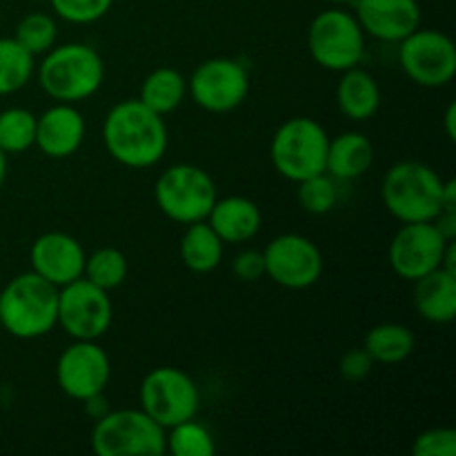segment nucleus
Instances as JSON below:
<instances>
[{"mask_svg":"<svg viewBox=\"0 0 456 456\" xmlns=\"http://www.w3.org/2000/svg\"><path fill=\"white\" fill-rule=\"evenodd\" d=\"M102 142L107 154L123 167H154L165 159L169 147L165 116L151 111L138 98H125L107 111Z\"/></svg>","mask_w":456,"mask_h":456,"instance_id":"obj_1","label":"nucleus"},{"mask_svg":"<svg viewBox=\"0 0 456 456\" xmlns=\"http://www.w3.org/2000/svg\"><path fill=\"white\" fill-rule=\"evenodd\" d=\"M38 85L56 102H83L92 98L105 80L102 56L85 43L53 45L36 67Z\"/></svg>","mask_w":456,"mask_h":456,"instance_id":"obj_2","label":"nucleus"},{"mask_svg":"<svg viewBox=\"0 0 456 456\" xmlns=\"http://www.w3.org/2000/svg\"><path fill=\"white\" fill-rule=\"evenodd\" d=\"M0 325L20 341L43 338L58 325V288L36 272L18 274L0 289Z\"/></svg>","mask_w":456,"mask_h":456,"instance_id":"obj_3","label":"nucleus"},{"mask_svg":"<svg viewBox=\"0 0 456 456\" xmlns=\"http://www.w3.org/2000/svg\"><path fill=\"white\" fill-rule=\"evenodd\" d=\"M381 199L399 223L435 221L444 209V178L430 165L401 160L383 176Z\"/></svg>","mask_w":456,"mask_h":456,"instance_id":"obj_4","label":"nucleus"},{"mask_svg":"<svg viewBox=\"0 0 456 456\" xmlns=\"http://www.w3.org/2000/svg\"><path fill=\"white\" fill-rule=\"evenodd\" d=\"M330 134L310 116H294L279 125L270 142V160L285 181H305L325 172Z\"/></svg>","mask_w":456,"mask_h":456,"instance_id":"obj_5","label":"nucleus"},{"mask_svg":"<svg viewBox=\"0 0 456 456\" xmlns=\"http://www.w3.org/2000/svg\"><path fill=\"white\" fill-rule=\"evenodd\" d=\"M94 454L98 456H163L165 428L141 408L110 410L94 421L89 436Z\"/></svg>","mask_w":456,"mask_h":456,"instance_id":"obj_6","label":"nucleus"},{"mask_svg":"<svg viewBox=\"0 0 456 456\" xmlns=\"http://www.w3.org/2000/svg\"><path fill=\"white\" fill-rule=\"evenodd\" d=\"M216 199V183L199 165H172L154 183L159 209L169 221L181 225L205 221Z\"/></svg>","mask_w":456,"mask_h":456,"instance_id":"obj_7","label":"nucleus"},{"mask_svg":"<svg viewBox=\"0 0 456 456\" xmlns=\"http://www.w3.org/2000/svg\"><path fill=\"white\" fill-rule=\"evenodd\" d=\"M307 49L319 67L346 71L359 67L365 56V31L346 7H332L316 13L307 29Z\"/></svg>","mask_w":456,"mask_h":456,"instance_id":"obj_8","label":"nucleus"},{"mask_svg":"<svg viewBox=\"0 0 456 456\" xmlns=\"http://www.w3.org/2000/svg\"><path fill=\"white\" fill-rule=\"evenodd\" d=\"M142 412L150 414L160 428L196 419L200 408V392L194 379L181 368L160 365L145 374L138 390Z\"/></svg>","mask_w":456,"mask_h":456,"instance_id":"obj_9","label":"nucleus"},{"mask_svg":"<svg viewBox=\"0 0 456 456\" xmlns=\"http://www.w3.org/2000/svg\"><path fill=\"white\" fill-rule=\"evenodd\" d=\"M114 319L110 292L87 279H76L58 288V325L74 341H98Z\"/></svg>","mask_w":456,"mask_h":456,"instance_id":"obj_10","label":"nucleus"},{"mask_svg":"<svg viewBox=\"0 0 456 456\" xmlns=\"http://www.w3.org/2000/svg\"><path fill=\"white\" fill-rule=\"evenodd\" d=\"M399 62L419 87H445L456 76L454 40L444 31L419 27L399 43Z\"/></svg>","mask_w":456,"mask_h":456,"instance_id":"obj_11","label":"nucleus"},{"mask_svg":"<svg viewBox=\"0 0 456 456\" xmlns=\"http://www.w3.org/2000/svg\"><path fill=\"white\" fill-rule=\"evenodd\" d=\"M187 94L200 110L227 114L245 102L249 94V74L234 58L203 61L187 80Z\"/></svg>","mask_w":456,"mask_h":456,"instance_id":"obj_12","label":"nucleus"},{"mask_svg":"<svg viewBox=\"0 0 456 456\" xmlns=\"http://www.w3.org/2000/svg\"><path fill=\"white\" fill-rule=\"evenodd\" d=\"M265 276L285 289H307L323 274L319 245L303 234H281L263 249Z\"/></svg>","mask_w":456,"mask_h":456,"instance_id":"obj_13","label":"nucleus"},{"mask_svg":"<svg viewBox=\"0 0 456 456\" xmlns=\"http://www.w3.org/2000/svg\"><path fill=\"white\" fill-rule=\"evenodd\" d=\"M448 239L436 230L432 221L403 223L392 239L387 258L390 267L399 279L419 281L421 276L439 270Z\"/></svg>","mask_w":456,"mask_h":456,"instance_id":"obj_14","label":"nucleus"},{"mask_svg":"<svg viewBox=\"0 0 456 456\" xmlns=\"http://www.w3.org/2000/svg\"><path fill=\"white\" fill-rule=\"evenodd\" d=\"M111 377V361L98 341H74L56 361V383L65 396L87 401L102 395Z\"/></svg>","mask_w":456,"mask_h":456,"instance_id":"obj_15","label":"nucleus"},{"mask_svg":"<svg viewBox=\"0 0 456 456\" xmlns=\"http://www.w3.org/2000/svg\"><path fill=\"white\" fill-rule=\"evenodd\" d=\"M85 258L87 254L80 240L65 232H45L31 243L29 249L31 272L43 276L56 288H62L83 276Z\"/></svg>","mask_w":456,"mask_h":456,"instance_id":"obj_16","label":"nucleus"},{"mask_svg":"<svg viewBox=\"0 0 456 456\" xmlns=\"http://www.w3.org/2000/svg\"><path fill=\"white\" fill-rule=\"evenodd\" d=\"M352 7L365 36L383 43H401L421 27V4L417 0H356Z\"/></svg>","mask_w":456,"mask_h":456,"instance_id":"obj_17","label":"nucleus"},{"mask_svg":"<svg viewBox=\"0 0 456 456\" xmlns=\"http://www.w3.org/2000/svg\"><path fill=\"white\" fill-rule=\"evenodd\" d=\"M85 116L69 102H56L36 116V142L47 159L62 160L74 156L85 142Z\"/></svg>","mask_w":456,"mask_h":456,"instance_id":"obj_18","label":"nucleus"},{"mask_svg":"<svg viewBox=\"0 0 456 456\" xmlns=\"http://www.w3.org/2000/svg\"><path fill=\"white\" fill-rule=\"evenodd\" d=\"M208 225L218 234L223 243H248L261 232V208L248 196H225L216 199L208 214Z\"/></svg>","mask_w":456,"mask_h":456,"instance_id":"obj_19","label":"nucleus"},{"mask_svg":"<svg viewBox=\"0 0 456 456\" xmlns=\"http://www.w3.org/2000/svg\"><path fill=\"white\" fill-rule=\"evenodd\" d=\"M414 310L435 325H448L456 319V274L439 270L414 281Z\"/></svg>","mask_w":456,"mask_h":456,"instance_id":"obj_20","label":"nucleus"},{"mask_svg":"<svg viewBox=\"0 0 456 456\" xmlns=\"http://www.w3.org/2000/svg\"><path fill=\"white\" fill-rule=\"evenodd\" d=\"M374 163V145L365 134L341 132L330 138L325 172L334 181H354L361 178Z\"/></svg>","mask_w":456,"mask_h":456,"instance_id":"obj_21","label":"nucleus"},{"mask_svg":"<svg viewBox=\"0 0 456 456\" xmlns=\"http://www.w3.org/2000/svg\"><path fill=\"white\" fill-rule=\"evenodd\" d=\"M337 105L346 118L354 123L370 120L381 107V87L370 71L361 67L341 71L337 85Z\"/></svg>","mask_w":456,"mask_h":456,"instance_id":"obj_22","label":"nucleus"},{"mask_svg":"<svg viewBox=\"0 0 456 456\" xmlns=\"http://www.w3.org/2000/svg\"><path fill=\"white\" fill-rule=\"evenodd\" d=\"M185 234L181 236V261L194 274H209L223 263L225 243L218 239L216 232L208 225V221L185 225Z\"/></svg>","mask_w":456,"mask_h":456,"instance_id":"obj_23","label":"nucleus"},{"mask_svg":"<svg viewBox=\"0 0 456 456\" xmlns=\"http://www.w3.org/2000/svg\"><path fill=\"white\" fill-rule=\"evenodd\" d=\"M187 98V78L174 67H159L150 71L141 85L138 101L160 116L176 111Z\"/></svg>","mask_w":456,"mask_h":456,"instance_id":"obj_24","label":"nucleus"},{"mask_svg":"<svg viewBox=\"0 0 456 456\" xmlns=\"http://www.w3.org/2000/svg\"><path fill=\"white\" fill-rule=\"evenodd\" d=\"M417 347V337L408 325L379 323L365 334L363 350L372 356L374 363L396 365L410 359Z\"/></svg>","mask_w":456,"mask_h":456,"instance_id":"obj_25","label":"nucleus"},{"mask_svg":"<svg viewBox=\"0 0 456 456\" xmlns=\"http://www.w3.org/2000/svg\"><path fill=\"white\" fill-rule=\"evenodd\" d=\"M31 56L16 38H0V96L20 92L36 74Z\"/></svg>","mask_w":456,"mask_h":456,"instance_id":"obj_26","label":"nucleus"},{"mask_svg":"<svg viewBox=\"0 0 456 456\" xmlns=\"http://www.w3.org/2000/svg\"><path fill=\"white\" fill-rule=\"evenodd\" d=\"M127 272V256L118 248H98L85 258L83 279L98 285L105 292H111V289L120 288L125 283Z\"/></svg>","mask_w":456,"mask_h":456,"instance_id":"obj_27","label":"nucleus"},{"mask_svg":"<svg viewBox=\"0 0 456 456\" xmlns=\"http://www.w3.org/2000/svg\"><path fill=\"white\" fill-rule=\"evenodd\" d=\"M165 448L174 456H214L216 441L203 423L187 419L165 430Z\"/></svg>","mask_w":456,"mask_h":456,"instance_id":"obj_28","label":"nucleus"},{"mask_svg":"<svg viewBox=\"0 0 456 456\" xmlns=\"http://www.w3.org/2000/svg\"><path fill=\"white\" fill-rule=\"evenodd\" d=\"M36 142V116L25 107H7L0 111V150L4 154H22Z\"/></svg>","mask_w":456,"mask_h":456,"instance_id":"obj_29","label":"nucleus"},{"mask_svg":"<svg viewBox=\"0 0 456 456\" xmlns=\"http://www.w3.org/2000/svg\"><path fill=\"white\" fill-rule=\"evenodd\" d=\"M13 38L31 53V56H43L49 49L56 45L58 38V25L53 20V16L43 12L27 13L20 18V22L16 25V34Z\"/></svg>","mask_w":456,"mask_h":456,"instance_id":"obj_30","label":"nucleus"},{"mask_svg":"<svg viewBox=\"0 0 456 456\" xmlns=\"http://www.w3.org/2000/svg\"><path fill=\"white\" fill-rule=\"evenodd\" d=\"M297 199L298 205L305 209L307 214H314V216H323V214L332 212L334 205L338 200L337 183L330 176L328 172L316 174V176L305 178V181L297 183Z\"/></svg>","mask_w":456,"mask_h":456,"instance_id":"obj_31","label":"nucleus"},{"mask_svg":"<svg viewBox=\"0 0 456 456\" xmlns=\"http://www.w3.org/2000/svg\"><path fill=\"white\" fill-rule=\"evenodd\" d=\"M53 13L71 25H92L107 16L114 0H47Z\"/></svg>","mask_w":456,"mask_h":456,"instance_id":"obj_32","label":"nucleus"},{"mask_svg":"<svg viewBox=\"0 0 456 456\" xmlns=\"http://www.w3.org/2000/svg\"><path fill=\"white\" fill-rule=\"evenodd\" d=\"M414 456H456V430L430 428L423 430L412 444Z\"/></svg>","mask_w":456,"mask_h":456,"instance_id":"obj_33","label":"nucleus"},{"mask_svg":"<svg viewBox=\"0 0 456 456\" xmlns=\"http://www.w3.org/2000/svg\"><path fill=\"white\" fill-rule=\"evenodd\" d=\"M374 368V361L363 347H356V350L346 352L341 356V363H338V372L346 381L356 383V381H363V379L370 377Z\"/></svg>","mask_w":456,"mask_h":456,"instance_id":"obj_34","label":"nucleus"},{"mask_svg":"<svg viewBox=\"0 0 456 456\" xmlns=\"http://www.w3.org/2000/svg\"><path fill=\"white\" fill-rule=\"evenodd\" d=\"M232 272L243 283H254V281L265 276V261H263V252L258 249H243L232 261Z\"/></svg>","mask_w":456,"mask_h":456,"instance_id":"obj_35","label":"nucleus"},{"mask_svg":"<svg viewBox=\"0 0 456 456\" xmlns=\"http://www.w3.org/2000/svg\"><path fill=\"white\" fill-rule=\"evenodd\" d=\"M432 223H435L436 230H439L445 239H456V209H441V214Z\"/></svg>","mask_w":456,"mask_h":456,"instance_id":"obj_36","label":"nucleus"},{"mask_svg":"<svg viewBox=\"0 0 456 456\" xmlns=\"http://www.w3.org/2000/svg\"><path fill=\"white\" fill-rule=\"evenodd\" d=\"M83 405H85V410H87V414L94 419V421H96V419H101L102 414L110 412V410H107V399L102 395H96V396H92V399L83 401Z\"/></svg>","mask_w":456,"mask_h":456,"instance_id":"obj_37","label":"nucleus"},{"mask_svg":"<svg viewBox=\"0 0 456 456\" xmlns=\"http://www.w3.org/2000/svg\"><path fill=\"white\" fill-rule=\"evenodd\" d=\"M444 127H445V136H448L450 141H456V105L454 102H450L448 110H445Z\"/></svg>","mask_w":456,"mask_h":456,"instance_id":"obj_38","label":"nucleus"},{"mask_svg":"<svg viewBox=\"0 0 456 456\" xmlns=\"http://www.w3.org/2000/svg\"><path fill=\"white\" fill-rule=\"evenodd\" d=\"M444 209H456V181H444Z\"/></svg>","mask_w":456,"mask_h":456,"instance_id":"obj_39","label":"nucleus"},{"mask_svg":"<svg viewBox=\"0 0 456 456\" xmlns=\"http://www.w3.org/2000/svg\"><path fill=\"white\" fill-rule=\"evenodd\" d=\"M4 178H7V154L0 150V190L4 185Z\"/></svg>","mask_w":456,"mask_h":456,"instance_id":"obj_40","label":"nucleus"},{"mask_svg":"<svg viewBox=\"0 0 456 456\" xmlns=\"http://www.w3.org/2000/svg\"><path fill=\"white\" fill-rule=\"evenodd\" d=\"M328 3H332L334 7H352L356 0H328Z\"/></svg>","mask_w":456,"mask_h":456,"instance_id":"obj_41","label":"nucleus"},{"mask_svg":"<svg viewBox=\"0 0 456 456\" xmlns=\"http://www.w3.org/2000/svg\"><path fill=\"white\" fill-rule=\"evenodd\" d=\"M34 3H45V0H34Z\"/></svg>","mask_w":456,"mask_h":456,"instance_id":"obj_42","label":"nucleus"}]
</instances>
